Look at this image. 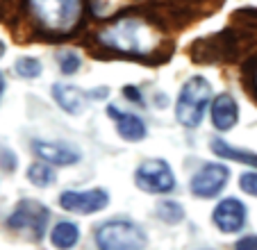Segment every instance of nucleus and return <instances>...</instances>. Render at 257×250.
<instances>
[{"mask_svg": "<svg viewBox=\"0 0 257 250\" xmlns=\"http://www.w3.org/2000/svg\"><path fill=\"white\" fill-rule=\"evenodd\" d=\"M46 223H48V209L37 200H21L7 218V225L12 230H30L37 239H41Z\"/></svg>", "mask_w": 257, "mask_h": 250, "instance_id": "obj_6", "label": "nucleus"}, {"mask_svg": "<svg viewBox=\"0 0 257 250\" xmlns=\"http://www.w3.org/2000/svg\"><path fill=\"white\" fill-rule=\"evenodd\" d=\"M28 178L34 187H50L55 180V173L48 166V162H37L28 169Z\"/></svg>", "mask_w": 257, "mask_h": 250, "instance_id": "obj_16", "label": "nucleus"}, {"mask_svg": "<svg viewBox=\"0 0 257 250\" xmlns=\"http://www.w3.org/2000/svg\"><path fill=\"white\" fill-rule=\"evenodd\" d=\"M59 68H62L64 75H71L80 68V57L75 53H62L59 55Z\"/></svg>", "mask_w": 257, "mask_h": 250, "instance_id": "obj_19", "label": "nucleus"}, {"mask_svg": "<svg viewBox=\"0 0 257 250\" xmlns=\"http://www.w3.org/2000/svg\"><path fill=\"white\" fill-rule=\"evenodd\" d=\"M135 182L141 191L148 193H169L175 187V178L171 166L164 159H148L137 169Z\"/></svg>", "mask_w": 257, "mask_h": 250, "instance_id": "obj_5", "label": "nucleus"}, {"mask_svg": "<svg viewBox=\"0 0 257 250\" xmlns=\"http://www.w3.org/2000/svg\"><path fill=\"white\" fill-rule=\"evenodd\" d=\"M255 82H257V77H255Z\"/></svg>", "mask_w": 257, "mask_h": 250, "instance_id": "obj_24", "label": "nucleus"}, {"mask_svg": "<svg viewBox=\"0 0 257 250\" xmlns=\"http://www.w3.org/2000/svg\"><path fill=\"white\" fill-rule=\"evenodd\" d=\"M239 187H241V191L257 196V173H243L239 178Z\"/></svg>", "mask_w": 257, "mask_h": 250, "instance_id": "obj_20", "label": "nucleus"}, {"mask_svg": "<svg viewBox=\"0 0 257 250\" xmlns=\"http://www.w3.org/2000/svg\"><path fill=\"white\" fill-rule=\"evenodd\" d=\"M3 55H5V44L0 41V57H3Z\"/></svg>", "mask_w": 257, "mask_h": 250, "instance_id": "obj_23", "label": "nucleus"}, {"mask_svg": "<svg viewBox=\"0 0 257 250\" xmlns=\"http://www.w3.org/2000/svg\"><path fill=\"white\" fill-rule=\"evenodd\" d=\"M98 41L107 48L125 55H148L157 46V37L144 21L121 19L98 34Z\"/></svg>", "mask_w": 257, "mask_h": 250, "instance_id": "obj_1", "label": "nucleus"}, {"mask_svg": "<svg viewBox=\"0 0 257 250\" xmlns=\"http://www.w3.org/2000/svg\"><path fill=\"white\" fill-rule=\"evenodd\" d=\"M237 248H239V250H246V248H252V250H255V248H257V236H246V239L237 241Z\"/></svg>", "mask_w": 257, "mask_h": 250, "instance_id": "obj_21", "label": "nucleus"}, {"mask_svg": "<svg viewBox=\"0 0 257 250\" xmlns=\"http://www.w3.org/2000/svg\"><path fill=\"white\" fill-rule=\"evenodd\" d=\"M3 91H5V77L0 73V98H3Z\"/></svg>", "mask_w": 257, "mask_h": 250, "instance_id": "obj_22", "label": "nucleus"}, {"mask_svg": "<svg viewBox=\"0 0 257 250\" xmlns=\"http://www.w3.org/2000/svg\"><path fill=\"white\" fill-rule=\"evenodd\" d=\"M239 120V107L230 93H221L214 98L212 102V123L216 130L228 132L234 128V123Z\"/></svg>", "mask_w": 257, "mask_h": 250, "instance_id": "obj_11", "label": "nucleus"}, {"mask_svg": "<svg viewBox=\"0 0 257 250\" xmlns=\"http://www.w3.org/2000/svg\"><path fill=\"white\" fill-rule=\"evenodd\" d=\"M212 153L218 155V159H234V162L248 164V166H257V155L248 153V150H237L223 139H214L212 141Z\"/></svg>", "mask_w": 257, "mask_h": 250, "instance_id": "obj_15", "label": "nucleus"}, {"mask_svg": "<svg viewBox=\"0 0 257 250\" xmlns=\"http://www.w3.org/2000/svg\"><path fill=\"white\" fill-rule=\"evenodd\" d=\"M157 214H160V218L164 223H171V225H175V223H180L182 218H185V209H182V205H178V202L173 200H164L157 205Z\"/></svg>", "mask_w": 257, "mask_h": 250, "instance_id": "obj_17", "label": "nucleus"}, {"mask_svg": "<svg viewBox=\"0 0 257 250\" xmlns=\"http://www.w3.org/2000/svg\"><path fill=\"white\" fill-rule=\"evenodd\" d=\"M53 98L68 114H80V111L87 107V93H82L78 87L64 84V82H59V84L53 87Z\"/></svg>", "mask_w": 257, "mask_h": 250, "instance_id": "obj_13", "label": "nucleus"}, {"mask_svg": "<svg viewBox=\"0 0 257 250\" xmlns=\"http://www.w3.org/2000/svg\"><path fill=\"white\" fill-rule=\"evenodd\" d=\"M16 73H19L21 77H28V80H32V77H39L41 75V62L34 57H21L16 59Z\"/></svg>", "mask_w": 257, "mask_h": 250, "instance_id": "obj_18", "label": "nucleus"}, {"mask_svg": "<svg viewBox=\"0 0 257 250\" xmlns=\"http://www.w3.org/2000/svg\"><path fill=\"white\" fill-rule=\"evenodd\" d=\"M246 223V207H243L241 200L237 198H225L216 205L214 209V225L218 227L225 234H232V232H239Z\"/></svg>", "mask_w": 257, "mask_h": 250, "instance_id": "obj_9", "label": "nucleus"}, {"mask_svg": "<svg viewBox=\"0 0 257 250\" xmlns=\"http://www.w3.org/2000/svg\"><path fill=\"white\" fill-rule=\"evenodd\" d=\"M78 241H80V227L71 221L57 223V225L53 227V232H50V243H53L55 248L66 250V248H73Z\"/></svg>", "mask_w": 257, "mask_h": 250, "instance_id": "obj_14", "label": "nucleus"}, {"mask_svg": "<svg viewBox=\"0 0 257 250\" xmlns=\"http://www.w3.org/2000/svg\"><path fill=\"white\" fill-rule=\"evenodd\" d=\"M34 153L39 155L44 162L55 164V166H71L80 162V153L66 144H53V141H37Z\"/></svg>", "mask_w": 257, "mask_h": 250, "instance_id": "obj_10", "label": "nucleus"}, {"mask_svg": "<svg viewBox=\"0 0 257 250\" xmlns=\"http://www.w3.org/2000/svg\"><path fill=\"white\" fill-rule=\"evenodd\" d=\"M59 205L73 214H93L109 205V193L105 189H89V191H64L59 196Z\"/></svg>", "mask_w": 257, "mask_h": 250, "instance_id": "obj_7", "label": "nucleus"}, {"mask_svg": "<svg viewBox=\"0 0 257 250\" xmlns=\"http://www.w3.org/2000/svg\"><path fill=\"white\" fill-rule=\"evenodd\" d=\"M96 243L100 250H139L146 245V234L132 221H109L98 227Z\"/></svg>", "mask_w": 257, "mask_h": 250, "instance_id": "obj_4", "label": "nucleus"}, {"mask_svg": "<svg viewBox=\"0 0 257 250\" xmlns=\"http://www.w3.org/2000/svg\"><path fill=\"white\" fill-rule=\"evenodd\" d=\"M230 171L223 164H207L191 180V193L198 198H214L228 184Z\"/></svg>", "mask_w": 257, "mask_h": 250, "instance_id": "obj_8", "label": "nucleus"}, {"mask_svg": "<svg viewBox=\"0 0 257 250\" xmlns=\"http://www.w3.org/2000/svg\"><path fill=\"white\" fill-rule=\"evenodd\" d=\"M107 116H112L114 118V123H116V132L125 141H141L146 137V125L139 116L118 111L116 107H107Z\"/></svg>", "mask_w": 257, "mask_h": 250, "instance_id": "obj_12", "label": "nucleus"}, {"mask_svg": "<svg viewBox=\"0 0 257 250\" xmlns=\"http://www.w3.org/2000/svg\"><path fill=\"white\" fill-rule=\"evenodd\" d=\"M209 96H212V87L205 77L194 75L191 80H187L178 96V107H175V116L180 123L189 130L198 128L209 105Z\"/></svg>", "mask_w": 257, "mask_h": 250, "instance_id": "obj_3", "label": "nucleus"}, {"mask_svg": "<svg viewBox=\"0 0 257 250\" xmlns=\"http://www.w3.org/2000/svg\"><path fill=\"white\" fill-rule=\"evenodd\" d=\"M32 12L50 32H71L82 14V0H30Z\"/></svg>", "mask_w": 257, "mask_h": 250, "instance_id": "obj_2", "label": "nucleus"}]
</instances>
